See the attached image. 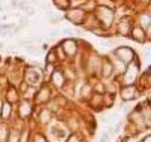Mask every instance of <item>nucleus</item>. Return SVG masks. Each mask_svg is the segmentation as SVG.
<instances>
[{
	"mask_svg": "<svg viewBox=\"0 0 151 142\" xmlns=\"http://www.w3.org/2000/svg\"><path fill=\"white\" fill-rule=\"evenodd\" d=\"M135 88L133 87H130V85H127V87H124L123 90H121V97L124 99V100H130V99H133L135 97Z\"/></svg>",
	"mask_w": 151,
	"mask_h": 142,
	"instance_id": "f257e3e1",
	"label": "nucleus"
},
{
	"mask_svg": "<svg viewBox=\"0 0 151 142\" xmlns=\"http://www.w3.org/2000/svg\"><path fill=\"white\" fill-rule=\"evenodd\" d=\"M64 49H66V52H68L69 55L75 54V51H76L75 42H72V40H66V42H64Z\"/></svg>",
	"mask_w": 151,
	"mask_h": 142,
	"instance_id": "f03ea898",
	"label": "nucleus"
},
{
	"mask_svg": "<svg viewBox=\"0 0 151 142\" xmlns=\"http://www.w3.org/2000/svg\"><path fill=\"white\" fill-rule=\"evenodd\" d=\"M30 112H32V108H30V105L29 103H21V108H19V115L21 117H27V115H30Z\"/></svg>",
	"mask_w": 151,
	"mask_h": 142,
	"instance_id": "7ed1b4c3",
	"label": "nucleus"
},
{
	"mask_svg": "<svg viewBox=\"0 0 151 142\" xmlns=\"http://www.w3.org/2000/svg\"><path fill=\"white\" fill-rule=\"evenodd\" d=\"M19 132L18 130H12L11 132V135H9V139H8V142H19Z\"/></svg>",
	"mask_w": 151,
	"mask_h": 142,
	"instance_id": "20e7f679",
	"label": "nucleus"
},
{
	"mask_svg": "<svg viewBox=\"0 0 151 142\" xmlns=\"http://www.w3.org/2000/svg\"><path fill=\"white\" fill-rule=\"evenodd\" d=\"M52 81H54V82H55V85L61 87V85H63V76H61V73L55 72V73L52 75Z\"/></svg>",
	"mask_w": 151,
	"mask_h": 142,
	"instance_id": "39448f33",
	"label": "nucleus"
},
{
	"mask_svg": "<svg viewBox=\"0 0 151 142\" xmlns=\"http://www.w3.org/2000/svg\"><path fill=\"white\" fill-rule=\"evenodd\" d=\"M8 99H9V102H15V100L18 99V96H17V91L15 90H9V96H8Z\"/></svg>",
	"mask_w": 151,
	"mask_h": 142,
	"instance_id": "423d86ee",
	"label": "nucleus"
},
{
	"mask_svg": "<svg viewBox=\"0 0 151 142\" xmlns=\"http://www.w3.org/2000/svg\"><path fill=\"white\" fill-rule=\"evenodd\" d=\"M50 117H51V115H50V112H48V111H44V112L40 114V120H42V121H48V120H50Z\"/></svg>",
	"mask_w": 151,
	"mask_h": 142,
	"instance_id": "0eeeda50",
	"label": "nucleus"
},
{
	"mask_svg": "<svg viewBox=\"0 0 151 142\" xmlns=\"http://www.w3.org/2000/svg\"><path fill=\"white\" fill-rule=\"evenodd\" d=\"M103 75H105V76L111 75V65H109V66H108V65H105V72H103Z\"/></svg>",
	"mask_w": 151,
	"mask_h": 142,
	"instance_id": "6e6552de",
	"label": "nucleus"
},
{
	"mask_svg": "<svg viewBox=\"0 0 151 142\" xmlns=\"http://www.w3.org/2000/svg\"><path fill=\"white\" fill-rule=\"evenodd\" d=\"M68 142H79V138H78V135H72V136L68 139Z\"/></svg>",
	"mask_w": 151,
	"mask_h": 142,
	"instance_id": "1a4fd4ad",
	"label": "nucleus"
},
{
	"mask_svg": "<svg viewBox=\"0 0 151 142\" xmlns=\"http://www.w3.org/2000/svg\"><path fill=\"white\" fill-rule=\"evenodd\" d=\"M9 111H11L9 105H5V109H3V117H5V118H6V117L9 115Z\"/></svg>",
	"mask_w": 151,
	"mask_h": 142,
	"instance_id": "9d476101",
	"label": "nucleus"
},
{
	"mask_svg": "<svg viewBox=\"0 0 151 142\" xmlns=\"http://www.w3.org/2000/svg\"><path fill=\"white\" fill-rule=\"evenodd\" d=\"M35 142H45V138L42 136V135H37V136L35 138Z\"/></svg>",
	"mask_w": 151,
	"mask_h": 142,
	"instance_id": "9b49d317",
	"label": "nucleus"
},
{
	"mask_svg": "<svg viewBox=\"0 0 151 142\" xmlns=\"http://www.w3.org/2000/svg\"><path fill=\"white\" fill-rule=\"evenodd\" d=\"M142 142H150V136H147V138H145V139H144Z\"/></svg>",
	"mask_w": 151,
	"mask_h": 142,
	"instance_id": "f8f14e48",
	"label": "nucleus"
},
{
	"mask_svg": "<svg viewBox=\"0 0 151 142\" xmlns=\"http://www.w3.org/2000/svg\"><path fill=\"white\" fill-rule=\"evenodd\" d=\"M2 108H3V105H2V102H0V115H2Z\"/></svg>",
	"mask_w": 151,
	"mask_h": 142,
	"instance_id": "ddd939ff",
	"label": "nucleus"
},
{
	"mask_svg": "<svg viewBox=\"0 0 151 142\" xmlns=\"http://www.w3.org/2000/svg\"><path fill=\"white\" fill-rule=\"evenodd\" d=\"M100 142H106V139H103V138H102V141H100Z\"/></svg>",
	"mask_w": 151,
	"mask_h": 142,
	"instance_id": "4468645a",
	"label": "nucleus"
}]
</instances>
